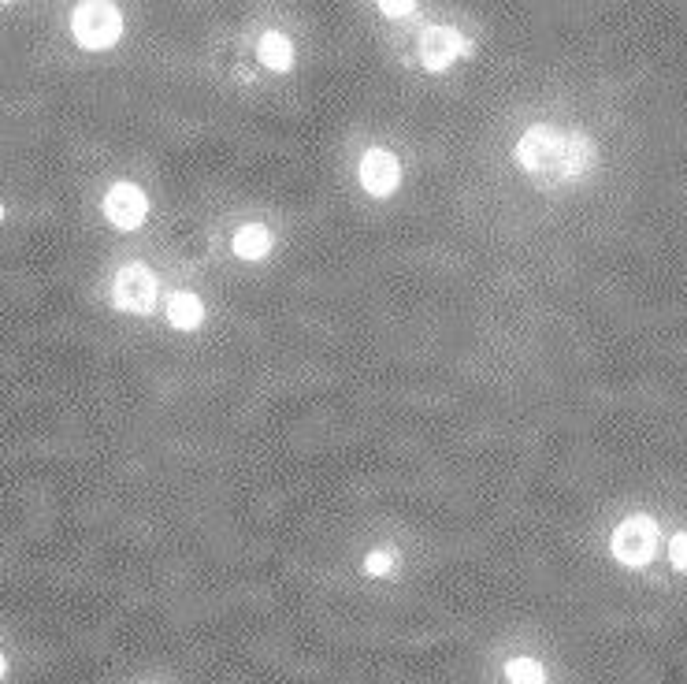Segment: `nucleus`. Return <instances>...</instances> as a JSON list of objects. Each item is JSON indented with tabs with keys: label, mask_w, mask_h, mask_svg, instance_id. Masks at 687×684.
Segmentation results:
<instances>
[{
	"label": "nucleus",
	"mask_w": 687,
	"mask_h": 684,
	"mask_svg": "<svg viewBox=\"0 0 687 684\" xmlns=\"http://www.w3.org/2000/svg\"><path fill=\"white\" fill-rule=\"evenodd\" d=\"M416 49H420V64L439 75V71H450V64L468 53V41H465V34H461V30L439 23V27L420 30Z\"/></svg>",
	"instance_id": "obj_5"
},
{
	"label": "nucleus",
	"mask_w": 687,
	"mask_h": 684,
	"mask_svg": "<svg viewBox=\"0 0 687 684\" xmlns=\"http://www.w3.org/2000/svg\"><path fill=\"white\" fill-rule=\"evenodd\" d=\"M0 216H4V209H0Z\"/></svg>",
	"instance_id": "obj_16"
},
{
	"label": "nucleus",
	"mask_w": 687,
	"mask_h": 684,
	"mask_svg": "<svg viewBox=\"0 0 687 684\" xmlns=\"http://www.w3.org/2000/svg\"><path fill=\"white\" fill-rule=\"evenodd\" d=\"M104 216L116 231H138L149 216V198L138 183H116L104 194Z\"/></svg>",
	"instance_id": "obj_6"
},
{
	"label": "nucleus",
	"mask_w": 687,
	"mask_h": 684,
	"mask_svg": "<svg viewBox=\"0 0 687 684\" xmlns=\"http://www.w3.org/2000/svg\"><path fill=\"white\" fill-rule=\"evenodd\" d=\"M168 324L179 331H197L205 324V302L194 290H175L168 298Z\"/></svg>",
	"instance_id": "obj_8"
},
{
	"label": "nucleus",
	"mask_w": 687,
	"mask_h": 684,
	"mask_svg": "<svg viewBox=\"0 0 687 684\" xmlns=\"http://www.w3.org/2000/svg\"><path fill=\"white\" fill-rule=\"evenodd\" d=\"M506 681L509 684H546V670L535 662V658H509Z\"/></svg>",
	"instance_id": "obj_11"
},
{
	"label": "nucleus",
	"mask_w": 687,
	"mask_h": 684,
	"mask_svg": "<svg viewBox=\"0 0 687 684\" xmlns=\"http://www.w3.org/2000/svg\"><path fill=\"white\" fill-rule=\"evenodd\" d=\"M257 60L268 71H290L294 67V41L286 38V34H279V30H264L257 41Z\"/></svg>",
	"instance_id": "obj_9"
},
{
	"label": "nucleus",
	"mask_w": 687,
	"mask_h": 684,
	"mask_svg": "<svg viewBox=\"0 0 687 684\" xmlns=\"http://www.w3.org/2000/svg\"><path fill=\"white\" fill-rule=\"evenodd\" d=\"M390 569H394V554L390 551H372L364 558V573H372V577H387Z\"/></svg>",
	"instance_id": "obj_12"
},
{
	"label": "nucleus",
	"mask_w": 687,
	"mask_h": 684,
	"mask_svg": "<svg viewBox=\"0 0 687 684\" xmlns=\"http://www.w3.org/2000/svg\"><path fill=\"white\" fill-rule=\"evenodd\" d=\"M669 562H673L676 573H687V532H676L669 540Z\"/></svg>",
	"instance_id": "obj_13"
},
{
	"label": "nucleus",
	"mask_w": 687,
	"mask_h": 684,
	"mask_svg": "<svg viewBox=\"0 0 687 684\" xmlns=\"http://www.w3.org/2000/svg\"><path fill=\"white\" fill-rule=\"evenodd\" d=\"M8 673V658H4V651H0V677Z\"/></svg>",
	"instance_id": "obj_15"
},
{
	"label": "nucleus",
	"mask_w": 687,
	"mask_h": 684,
	"mask_svg": "<svg viewBox=\"0 0 687 684\" xmlns=\"http://www.w3.org/2000/svg\"><path fill=\"white\" fill-rule=\"evenodd\" d=\"M379 12H387V15H413V4H394V0H383V4H379Z\"/></svg>",
	"instance_id": "obj_14"
},
{
	"label": "nucleus",
	"mask_w": 687,
	"mask_h": 684,
	"mask_svg": "<svg viewBox=\"0 0 687 684\" xmlns=\"http://www.w3.org/2000/svg\"><path fill=\"white\" fill-rule=\"evenodd\" d=\"M156 276L145 268L142 261H130L123 264L112 279V305L119 313H134V316H149L156 309Z\"/></svg>",
	"instance_id": "obj_4"
},
{
	"label": "nucleus",
	"mask_w": 687,
	"mask_h": 684,
	"mask_svg": "<svg viewBox=\"0 0 687 684\" xmlns=\"http://www.w3.org/2000/svg\"><path fill=\"white\" fill-rule=\"evenodd\" d=\"M361 186L372 198H390L402 186V164L390 149H368L361 157Z\"/></svg>",
	"instance_id": "obj_7"
},
{
	"label": "nucleus",
	"mask_w": 687,
	"mask_h": 684,
	"mask_svg": "<svg viewBox=\"0 0 687 684\" xmlns=\"http://www.w3.org/2000/svg\"><path fill=\"white\" fill-rule=\"evenodd\" d=\"M658 521L654 517H647V513H632V517H624L621 525L613 528L610 536V554L613 562H621L624 569H643L654 562V554H658Z\"/></svg>",
	"instance_id": "obj_2"
},
{
	"label": "nucleus",
	"mask_w": 687,
	"mask_h": 684,
	"mask_svg": "<svg viewBox=\"0 0 687 684\" xmlns=\"http://www.w3.org/2000/svg\"><path fill=\"white\" fill-rule=\"evenodd\" d=\"M513 160L539 190H565V186L584 183L598 168V145L584 131L535 123L517 138Z\"/></svg>",
	"instance_id": "obj_1"
},
{
	"label": "nucleus",
	"mask_w": 687,
	"mask_h": 684,
	"mask_svg": "<svg viewBox=\"0 0 687 684\" xmlns=\"http://www.w3.org/2000/svg\"><path fill=\"white\" fill-rule=\"evenodd\" d=\"M71 34L82 49L90 53H104L112 49L123 34V15L116 4H104V0H86L71 12Z\"/></svg>",
	"instance_id": "obj_3"
},
{
	"label": "nucleus",
	"mask_w": 687,
	"mask_h": 684,
	"mask_svg": "<svg viewBox=\"0 0 687 684\" xmlns=\"http://www.w3.org/2000/svg\"><path fill=\"white\" fill-rule=\"evenodd\" d=\"M231 250L242 257V261H264L272 253V231L264 224H246L238 227L231 238Z\"/></svg>",
	"instance_id": "obj_10"
}]
</instances>
